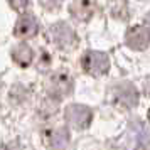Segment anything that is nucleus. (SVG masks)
<instances>
[{"label": "nucleus", "mask_w": 150, "mask_h": 150, "mask_svg": "<svg viewBox=\"0 0 150 150\" xmlns=\"http://www.w3.org/2000/svg\"><path fill=\"white\" fill-rule=\"evenodd\" d=\"M110 98L115 106L122 110H132L138 103V91L132 83H120L111 88Z\"/></svg>", "instance_id": "obj_1"}, {"label": "nucleus", "mask_w": 150, "mask_h": 150, "mask_svg": "<svg viewBox=\"0 0 150 150\" xmlns=\"http://www.w3.org/2000/svg\"><path fill=\"white\" fill-rule=\"evenodd\" d=\"M64 120L69 127L76 130L88 128L93 120V111L84 105H69L64 111Z\"/></svg>", "instance_id": "obj_2"}, {"label": "nucleus", "mask_w": 150, "mask_h": 150, "mask_svg": "<svg viewBox=\"0 0 150 150\" xmlns=\"http://www.w3.org/2000/svg\"><path fill=\"white\" fill-rule=\"evenodd\" d=\"M81 64H83V69L88 74H93V76L106 74L110 69L108 56L105 52H100V51H88L86 54L83 56Z\"/></svg>", "instance_id": "obj_3"}, {"label": "nucleus", "mask_w": 150, "mask_h": 150, "mask_svg": "<svg viewBox=\"0 0 150 150\" xmlns=\"http://www.w3.org/2000/svg\"><path fill=\"white\" fill-rule=\"evenodd\" d=\"M49 39L59 49H73L76 44V34L66 22H56L49 27Z\"/></svg>", "instance_id": "obj_4"}, {"label": "nucleus", "mask_w": 150, "mask_h": 150, "mask_svg": "<svg viewBox=\"0 0 150 150\" xmlns=\"http://www.w3.org/2000/svg\"><path fill=\"white\" fill-rule=\"evenodd\" d=\"M47 91L51 96L56 98H62V96H68L73 93V79L68 73H54V74L49 78L47 83Z\"/></svg>", "instance_id": "obj_5"}, {"label": "nucleus", "mask_w": 150, "mask_h": 150, "mask_svg": "<svg viewBox=\"0 0 150 150\" xmlns=\"http://www.w3.org/2000/svg\"><path fill=\"white\" fill-rule=\"evenodd\" d=\"M125 42L130 49L133 51H143L150 44V29L143 25H135L127 30L125 34Z\"/></svg>", "instance_id": "obj_6"}, {"label": "nucleus", "mask_w": 150, "mask_h": 150, "mask_svg": "<svg viewBox=\"0 0 150 150\" xmlns=\"http://www.w3.org/2000/svg\"><path fill=\"white\" fill-rule=\"evenodd\" d=\"M37 30H39V22H37V19L30 14H24V15H21V19L15 24L14 34L19 39H30V37H34L37 34Z\"/></svg>", "instance_id": "obj_7"}, {"label": "nucleus", "mask_w": 150, "mask_h": 150, "mask_svg": "<svg viewBox=\"0 0 150 150\" xmlns=\"http://www.w3.org/2000/svg\"><path fill=\"white\" fill-rule=\"evenodd\" d=\"M69 12L78 21H88L95 15V7L89 0H78L69 5Z\"/></svg>", "instance_id": "obj_8"}, {"label": "nucleus", "mask_w": 150, "mask_h": 150, "mask_svg": "<svg viewBox=\"0 0 150 150\" xmlns=\"http://www.w3.org/2000/svg\"><path fill=\"white\" fill-rule=\"evenodd\" d=\"M12 59H14L21 68H27L29 64L34 59V51L30 49L29 44L22 42V44H17L14 49H12Z\"/></svg>", "instance_id": "obj_9"}, {"label": "nucleus", "mask_w": 150, "mask_h": 150, "mask_svg": "<svg viewBox=\"0 0 150 150\" xmlns=\"http://www.w3.org/2000/svg\"><path fill=\"white\" fill-rule=\"evenodd\" d=\"M68 143H69V138H68V132L64 128H57L52 132V138H51V145L54 150H66L68 149Z\"/></svg>", "instance_id": "obj_10"}, {"label": "nucleus", "mask_w": 150, "mask_h": 150, "mask_svg": "<svg viewBox=\"0 0 150 150\" xmlns=\"http://www.w3.org/2000/svg\"><path fill=\"white\" fill-rule=\"evenodd\" d=\"M8 2H10L12 8L19 10V12H22V10H24V8L29 5V0H8Z\"/></svg>", "instance_id": "obj_11"}, {"label": "nucleus", "mask_w": 150, "mask_h": 150, "mask_svg": "<svg viewBox=\"0 0 150 150\" xmlns=\"http://www.w3.org/2000/svg\"><path fill=\"white\" fill-rule=\"evenodd\" d=\"M42 2V5L46 8H57L59 5H61V2L62 0H41Z\"/></svg>", "instance_id": "obj_12"}, {"label": "nucleus", "mask_w": 150, "mask_h": 150, "mask_svg": "<svg viewBox=\"0 0 150 150\" xmlns=\"http://www.w3.org/2000/svg\"><path fill=\"white\" fill-rule=\"evenodd\" d=\"M143 89H145V93H147V96H150V76L145 79V83H143Z\"/></svg>", "instance_id": "obj_13"}, {"label": "nucleus", "mask_w": 150, "mask_h": 150, "mask_svg": "<svg viewBox=\"0 0 150 150\" xmlns=\"http://www.w3.org/2000/svg\"><path fill=\"white\" fill-rule=\"evenodd\" d=\"M145 24H147V27L150 29V12L147 15H145Z\"/></svg>", "instance_id": "obj_14"}, {"label": "nucleus", "mask_w": 150, "mask_h": 150, "mask_svg": "<svg viewBox=\"0 0 150 150\" xmlns=\"http://www.w3.org/2000/svg\"><path fill=\"white\" fill-rule=\"evenodd\" d=\"M149 120H150V111H149Z\"/></svg>", "instance_id": "obj_15"}]
</instances>
